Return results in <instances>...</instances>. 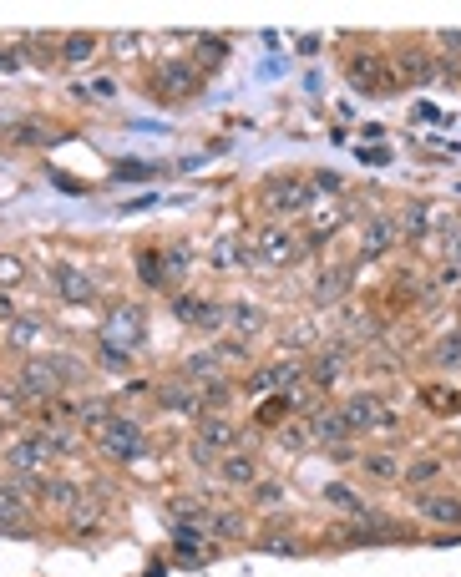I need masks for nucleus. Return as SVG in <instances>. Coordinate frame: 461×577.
<instances>
[{"mask_svg": "<svg viewBox=\"0 0 461 577\" xmlns=\"http://www.w3.org/2000/svg\"><path fill=\"white\" fill-rule=\"evenodd\" d=\"M345 76L355 81L360 92H370V97H380V92H391L396 87V66H391V56H375V51H355L350 61H345Z\"/></svg>", "mask_w": 461, "mask_h": 577, "instance_id": "39448f33", "label": "nucleus"}, {"mask_svg": "<svg viewBox=\"0 0 461 577\" xmlns=\"http://www.w3.org/2000/svg\"><path fill=\"white\" fill-rule=\"evenodd\" d=\"M87 380V365L71 360V355H31L21 370H16V390L26 395V405H51L61 400L71 385Z\"/></svg>", "mask_w": 461, "mask_h": 577, "instance_id": "f257e3e1", "label": "nucleus"}, {"mask_svg": "<svg viewBox=\"0 0 461 577\" xmlns=\"http://www.w3.org/2000/svg\"><path fill=\"white\" fill-rule=\"evenodd\" d=\"M446 213L441 208H431V203H411L406 213H401V238H426V233H446Z\"/></svg>", "mask_w": 461, "mask_h": 577, "instance_id": "f3484780", "label": "nucleus"}, {"mask_svg": "<svg viewBox=\"0 0 461 577\" xmlns=\"http://www.w3.org/2000/svg\"><path fill=\"white\" fill-rule=\"evenodd\" d=\"M304 426H310V441L315 446H325V451H335V446H350V421H345V410H315V416L310 421H304Z\"/></svg>", "mask_w": 461, "mask_h": 577, "instance_id": "2eb2a0df", "label": "nucleus"}, {"mask_svg": "<svg viewBox=\"0 0 461 577\" xmlns=\"http://www.w3.org/2000/svg\"><path fill=\"white\" fill-rule=\"evenodd\" d=\"M431 365L436 370H461V329H456V335H441L431 345Z\"/></svg>", "mask_w": 461, "mask_h": 577, "instance_id": "c756f323", "label": "nucleus"}, {"mask_svg": "<svg viewBox=\"0 0 461 577\" xmlns=\"http://www.w3.org/2000/svg\"><path fill=\"white\" fill-rule=\"evenodd\" d=\"M97 46H102V41H97L92 31H76V36H61V46H56V51H61V61H66V66H82V61H92V51H97Z\"/></svg>", "mask_w": 461, "mask_h": 577, "instance_id": "bb28decb", "label": "nucleus"}, {"mask_svg": "<svg viewBox=\"0 0 461 577\" xmlns=\"http://www.w3.org/2000/svg\"><path fill=\"white\" fill-rule=\"evenodd\" d=\"M26 507H31L26 497H16L11 486H0V527H11V532L26 527Z\"/></svg>", "mask_w": 461, "mask_h": 577, "instance_id": "c85d7f7f", "label": "nucleus"}, {"mask_svg": "<svg viewBox=\"0 0 461 577\" xmlns=\"http://www.w3.org/2000/svg\"><path fill=\"white\" fill-rule=\"evenodd\" d=\"M249 259H254V254L244 249L239 238H218V243H213V264H218V269H239V264H249Z\"/></svg>", "mask_w": 461, "mask_h": 577, "instance_id": "7c9ffc66", "label": "nucleus"}, {"mask_svg": "<svg viewBox=\"0 0 461 577\" xmlns=\"http://www.w3.org/2000/svg\"><path fill=\"white\" fill-rule=\"evenodd\" d=\"M315 198H320V193H315L310 173H284V178H269V183H264V203H269L279 218L315 208Z\"/></svg>", "mask_w": 461, "mask_h": 577, "instance_id": "20e7f679", "label": "nucleus"}, {"mask_svg": "<svg viewBox=\"0 0 461 577\" xmlns=\"http://www.w3.org/2000/svg\"><path fill=\"white\" fill-rule=\"evenodd\" d=\"M254 502L259 507H279L284 502V486L279 481H254Z\"/></svg>", "mask_w": 461, "mask_h": 577, "instance_id": "ea45409f", "label": "nucleus"}, {"mask_svg": "<svg viewBox=\"0 0 461 577\" xmlns=\"http://www.w3.org/2000/svg\"><path fill=\"white\" fill-rule=\"evenodd\" d=\"M299 259V243L284 233V228H264L259 243H254V264H269V269H284Z\"/></svg>", "mask_w": 461, "mask_h": 577, "instance_id": "dca6fc26", "label": "nucleus"}, {"mask_svg": "<svg viewBox=\"0 0 461 577\" xmlns=\"http://www.w3.org/2000/svg\"><path fill=\"white\" fill-rule=\"evenodd\" d=\"M350 279H355V269H350V264L325 269V274L310 284V299H315V304H340V299H345V289H350Z\"/></svg>", "mask_w": 461, "mask_h": 577, "instance_id": "412c9836", "label": "nucleus"}, {"mask_svg": "<svg viewBox=\"0 0 461 577\" xmlns=\"http://www.w3.org/2000/svg\"><path fill=\"white\" fill-rule=\"evenodd\" d=\"M350 360H355V345H350V340H335V345H325L310 365H304V375H310L315 390H335V380L345 375Z\"/></svg>", "mask_w": 461, "mask_h": 577, "instance_id": "1a4fd4ad", "label": "nucleus"}, {"mask_svg": "<svg viewBox=\"0 0 461 577\" xmlns=\"http://www.w3.org/2000/svg\"><path fill=\"white\" fill-rule=\"evenodd\" d=\"M396 243H401V213H375L360 233V259L375 264V259H386Z\"/></svg>", "mask_w": 461, "mask_h": 577, "instance_id": "6e6552de", "label": "nucleus"}, {"mask_svg": "<svg viewBox=\"0 0 461 577\" xmlns=\"http://www.w3.org/2000/svg\"><path fill=\"white\" fill-rule=\"evenodd\" d=\"M112 416H117V410H112L107 400H76V421H82V426H92V431H102Z\"/></svg>", "mask_w": 461, "mask_h": 577, "instance_id": "2f4dec72", "label": "nucleus"}, {"mask_svg": "<svg viewBox=\"0 0 461 577\" xmlns=\"http://www.w3.org/2000/svg\"><path fill=\"white\" fill-rule=\"evenodd\" d=\"M51 279H56V289H61L66 304H97V299H102V294H97V279H92L82 264H56Z\"/></svg>", "mask_w": 461, "mask_h": 577, "instance_id": "ddd939ff", "label": "nucleus"}, {"mask_svg": "<svg viewBox=\"0 0 461 577\" xmlns=\"http://www.w3.org/2000/svg\"><path fill=\"white\" fill-rule=\"evenodd\" d=\"M102 340L117 345V350H127V355H137V350L147 345V309H142L137 299H117V304L107 309Z\"/></svg>", "mask_w": 461, "mask_h": 577, "instance_id": "f03ea898", "label": "nucleus"}, {"mask_svg": "<svg viewBox=\"0 0 461 577\" xmlns=\"http://www.w3.org/2000/svg\"><path fill=\"white\" fill-rule=\"evenodd\" d=\"M97 446H102L107 461L132 466V461L147 456V431H142V421H132V416H112V421L97 431Z\"/></svg>", "mask_w": 461, "mask_h": 577, "instance_id": "7ed1b4c3", "label": "nucleus"}, {"mask_svg": "<svg viewBox=\"0 0 461 577\" xmlns=\"http://www.w3.org/2000/svg\"><path fill=\"white\" fill-rule=\"evenodd\" d=\"M173 314L183 324H198V329H223L228 324V304H213V299H198V294H178Z\"/></svg>", "mask_w": 461, "mask_h": 577, "instance_id": "4468645a", "label": "nucleus"}, {"mask_svg": "<svg viewBox=\"0 0 461 577\" xmlns=\"http://www.w3.org/2000/svg\"><path fill=\"white\" fill-rule=\"evenodd\" d=\"M208 522V507H203V497H173V522Z\"/></svg>", "mask_w": 461, "mask_h": 577, "instance_id": "e433bc0d", "label": "nucleus"}, {"mask_svg": "<svg viewBox=\"0 0 461 577\" xmlns=\"http://www.w3.org/2000/svg\"><path fill=\"white\" fill-rule=\"evenodd\" d=\"M163 259H168V284H173V279H183V274L193 269V259H188V243H168V249H163Z\"/></svg>", "mask_w": 461, "mask_h": 577, "instance_id": "c9c22d12", "label": "nucleus"}, {"mask_svg": "<svg viewBox=\"0 0 461 577\" xmlns=\"http://www.w3.org/2000/svg\"><path fill=\"white\" fill-rule=\"evenodd\" d=\"M436 46H441V51H461V36H441Z\"/></svg>", "mask_w": 461, "mask_h": 577, "instance_id": "de8ad7c7", "label": "nucleus"}, {"mask_svg": "<svg viewBox=\"0 0 461 577\" xmlns=\"http://www.w3.org/2000/svg\"><path fill=\"white\" fill-rule=\"evenodd\" d=\"M6 466H11V476H36V471L46 466V446H41V436H21V441L6 451Z\"/></svg>", "mask_w": 461, "mask_h": 577, "instance_id": "a211bd4d", "label": "nucleus"}, {"mask_svg": "<svg viewBox=\"0 0 461 577\" xmlns=\"http://www.w3.org/2000/svg\"><path fill=\"white\" fill-rule=\"evenodd\" d=\"M137 279H142V289H168V259H163V249L142 243V249H137Z\"/></svg>", "mask_w": 461, "mask_h": 577, "instance_id": "5701e85b", "label": "nucleus"}, {"mask_svg": "<svg viewBox=\"0 0 461 577\" xmlns=\"http://www.w3.org/2000/svg\"><path fill=\"white\" fill-rule=\"evenodd\" d=\"M325 502H330L335 512L355 517V522H370V517H375V507L360 497V491H350V486H340V481H330V486H325Z\"/></svg>", "mask_w": 461, "mask_h": 577, "instance_id": "4be33fe9", "label": "nucleus"}, {"mask_svg": "<svg viewBox=\"0 0 461 577\" xmlns=\"http://www.w3.org/2000/svg\"><path fill=\"white\" fill-rule=\"evenodd\" d=\"M340 410H345V421H350L355 436H365V431H396V410L380 400V395H370V390L350 395Z\"/></svg>", "mask_w": 461, "mask_h": 577, "instance_id": "423d86ee", "label": "nucleus"}, {"mask_svg": "<svg viewBox=\"0 0 461 577\" xmlns=\"http://www.w3.org/2000/svg\"><path fill=\"white\" fill-rule=\"evenodd\" d=\"M335 228H340V213H320V223H310V238H315V243H325Z\"/></svg>", "mask_w": 461, "mask_h": 577, "instance_id": "c03bdc74", "label": "nucleus"}, {"mask_svg": "<svg viewBox=\"0 0 461 577\" xmlns=\"http://www.w3.org/2000/svg\"><path fill=\"white\" fill-rule=\"evenodd\" d=\"M41 329H46V324H41L36 314H16V319L6 324V345H16V350H31V345L41 340Z\"/></svg>", "mask_w": 461, "mask_h": 577, "instance_id": "cd10ccee", "label": "nucleus"}, {"mask_svg": "<svg viewBox=\"0 0 461 577\" xmlns=\"http://www.w3.org/2000/svg\"><path fill=\"white\" fill-rule=\"evenodd\" d=\"M228 324H234V340H254L269 319H264V309H254V304H228Z\"/></svg>", "mask_w": 461, "mask_h": 577, "instance_id": "393cba45", "label": "nucleus"}, {"mask_svg": "<svg viewBox=\"0 0 461 577\" xmlns=\"http://www.w3.org/2000/svg\"><path fill=\"white\" fill-rule=\"evenodd\" d=\"M310 183H315V193H340V188H345V183H340V173H330V168L310 173Z\"/></svg>", "mask_w": 461, "mask_h": 577, "instance_id": "37998d69", "label": "nucleus"}, {"mask_svg": "<svg viewBox=\"0 0 461 577\" xmlns=\"http://www.w3.org/2000/svg\"><path fill=\"white\" fill-rule=\"evenodd\" d=\"M16 279H26V264L16 254H0V284H16Z\"/></svg>", "mask_w": 461, "mask_h": 577, "instance_id": "79ce46f5", "label": "nucleus"}, {"mask_svg": "<svg viewBox=\"0 0 461 577\" xmlns=\"http://www.w3.org/2000/svg\"><path fill=\"white\" fill-rule=\"evenodd\" d=\"M198 51H208L203 61H223V51H228V41H218V36H203V41H198Z\"/></svg>", "mask_w": 461, "mask_h": 577, "instance_id": "a18cd8bd", "label": "nucleus"}, {"mask_svg": "<svg viewBox=\"0 0 461 577\" xmlns=\"http://www.w3.org/2000/svg\"><path fill=\"white\" fill-rule=\"evenodd\" d=\"M218 476H223L228 486H254V481H259V456L228 451V456H218Z\"/></svg>", "mask_w": 461, "mask_h": 577, "instance_id": "6ab92c4d", "label": "nucleus"}, {"mask_svg": "<svg viewBox=\"0 0 461 577\" xmlns=\"http://www.w3.org/2000/svg\"><path fill=\"white\" fill-rule=\"evenodd\" d=\"M152 81H158V92H163L168 102H188V97L198 92V71H193V61H163L158 71H152Z\"/></svg>", "mask_w": 461, "mask_h": 577, "instance_id": "f8f14e48", "label": "nucleus"}, {"mask_svg": "<svg viewBox=\"0 0 461 577\" xmlns=\"http://www.w3.org/2000/svg\"><path fill=\"white\" fill-rule=\"evenodd\" d=\"M183 380H193V385L203 390V385L223 380V360H218L213 350H198V355H188V360H183Z\"/></svg>", "mask_w": 461, "mask_h": 577, "instance_id": "b1692460", "label": "nucleus"}, {"mask_svg": "<svg viewBox=\"0 0 461 577\" xmlns=\"http://www.w3.org/2000/svg\"><path fill=\"white\" fill-rule=\"evenodd\" d=\"M97 355H102V365H107V370H132V355H127V350H117V345H107V340H102V350H97Z\"/></svg>", "mask_w": 461, "mask_h": 577, "instance_id": "a19ab883", "label": "nucleus"}, {"mask_svg": "<svg viewBox=\"0 0 461 577\" xmlns=\"http://www.w3.org/2000/svg\"><path fill=\"white\" fill-rule=\"evenodd\" d=\"M208 532H213V537H239V532H244V517H239V512H208Z\"/></svg>", "mask_w": 461, "mask_h": 577, "instance_id": "f704fd0d", "label": "nucleus"}, {"mask_svg": "<svg viewBox=\"0 0 461 577\" xmlns=\"http://www.w3.org/2000/svg\"><path fill=\"white\" fill-rule=\"evenodd\" d=\"M436 71H441V56H426V51H416V46L396 56V76H401V81H416V87H426Z\"/></svg>", "mask_w": 461, "mask_h": 577, "instance_id": "aec40b11", "label": "nucleus"}, {"mask_svg": "<svg viewBox=\"0 0 461 577\" xmlns=\"http://www.w3.org/2000/svg\"><path fill=\"white\" fill-rule=\"evenodd\" d=\"M411 507L431 527H461V497H456V491H421Z\"/></svg>", "mask_w": 461, "mask_h": 577, "instance_id": "9b49d317", "label": "nucleus"}, {"mask_svg": "<svg viewBox=\"0 0 461 577\" xmlns=\"http://www.w3.org/2000/svg\"><path fill=\"white\" fill-rule=\"evenodd\" d=\"M279 446H289V451H304V446H315V441H310V426H304V421H289V426H279Z\"/></svg>", "mask_w": 461, "mask_h": 577, "instance_id": "4c0bfd02", "label": "nucleus"}, {"mask_svg": "<svg viewBox=\"0 0 461 577\" xmlns=\"http://www.w3.org/2000/svg\"><path fill=\"white\" fill-rule=\"evenodd\" d=\"M259 547H264V552H299V547H294L289 537H264Z\"/></svg>", "mask_w": 461, "mask_h": 577, "instance_id": "49530a36", "label": "nucleus"}, {"mask_svg": "<svg viewBox=\"0 0 461 577\" xmlns=\"http://www.w3.org/2000/svg\"><path fill=\"white\" fill-rule=\"evenodd\" d=\"M208 350H213L223 365H234V360H249V345H244V340H218V345H208Z\"/></svg>", "mask_w": 461, "mask_h": 577, "instance_id": "58836bf2", "label": "nucleus"}, {"mask_svg": "<svg viewBox=\"0 0 461 577\" xmlns=\"http://www.w3.org/2000/svg\"><path fill=\"white\" fill-rule=\"evenodd\" d=\"M360 471H365L370 481H401L406 466H401L391 451H365V456H360Z\"/></svg>", "mask_w": 461, "mask_h": 577, "instance_id": "a878e982", "label": "nucleus"}, {"mask_svg": "<svg viewBox=\"0 0 461 577\" xmlns=\"http://www.w3.org/2000/svg\"><path fill=\"white\" fill-rule=\"evenodd\" d=\"M152 400H158V410H168V416H188V421L203 416V390L193 380H163L152 390Z\"/></svg>", "mask_w": 461, "mask_h": 577, "instance_id": "9d476101", "label": "nucleus"}, {"mask_svg": "<svg viewBox=\"0 0 461 577\" xmlns=\"http://www.w3.org/2000/svg\"><path fill=\"white\" fill-rule=\"evenodd\" d=\"M436 476H441V461H436V456H416V461L401 471V481H406V486H431Z\"/></svg>", "mask_w": 461, "mask_h": 577, "instance_id": "473e14b6", "label": "nucleus"}, {"mask_svg": "<svg viewBox=\"0 0 461 577\" xmlns=\"http://www.w3.org/2000/svg\"><path fill=\"white\" fill-rule=\"evenodd\" d=\"M284 416H289V400L279 395V400H264V405H259V416H254V421H259L264 431H279V426H284Z\"/></svg>", "mask_w": 461, "mask_h": 577, "instance_id": "72a5a7b5", "label": "nucleus"}, {"mask_svg": "<svg viewBox=\"0 0 461 577\" xmlns=\"http://www.w3.org/2000/svg\"><path fill=\"white\" fill-rule=\"evenodd\" d=\"M244 431L234 426V416H218V410H203V416L193 421V446H203L208 456H228L239 451Z\"/></svg>", "mask_w": 461, "mask_h": 577, "instance_id": "0eeeda50", "label": "nucleus"}]
</instances>
